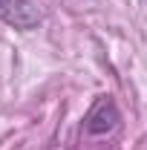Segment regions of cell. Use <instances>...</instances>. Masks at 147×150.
<instances>
[{
	"instance_id": "6da1fadb",
	"label": "cell",
	"mask_w": 147,
	"mask_h": 150,
	"mask_svg": "<svg viewBox=\"0 0 147 150\" xmlns=\"http://www.w3.org/2000/svg\"><path fill=\"white\" fill-rule=\"evenodd\" d=\"M121 121V112H118V104L112 95H98L95 104L90 107V112L84 115V130L90 136H104V133H112Z\"/></svg>"
},
{
	"instance_id": "7a4b0ae2",
	"label": "cell",
	"mask_w": 147,
	"mask_h": 150,
	"mask_svg": "<svg viewBox=\"0 0 147 150\" xmlns=\"http://www.w3.org/2000/svg\"><path fill=\"white\" fill-rule=\"evenodd\" d=\"M0 20L12 29L29 32L40 23V12L32 0H0Z\"/></svg>"
},
{
	"instance_id": "3957f363",
	"label": "cell",
	"mask_w": 147,
	"mask_h": 150,
	"mask_svg": "<svg viewBox=\"0 0 147 150\" xmlns=\"http://www.w3.org/2000/svg\"><path fill=\"white\" fill-rule=\"evenodd\" d=\"M144 3H147V0H144Z\"/></svg>"
}]
</instances>
